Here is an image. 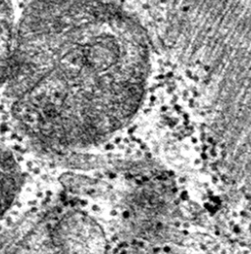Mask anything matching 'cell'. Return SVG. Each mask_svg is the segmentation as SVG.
Listing matches in <instances>:
<instances>
[{
    "label": "cell",
    "mask_w": 251,
    "mask_h": 254,
    "mask_svg": "<svg viewBox=\"0 0 251 254\" xmlns=\"http://www.w3.org/2000/svg\"><path fill=\"white\" fill-rule=\"evenodd\" d=\"M152 44L114 0H32L6 83L14 123L39 152L66 156L122 129L141 106Z\"/></svg>",
    "instance_id": "obj_1"
},
{
    "label": "cell",
    "mask_w": 251,
    "mask_h": 254,
    "mask_svg": "<svg viewBox=\"0 0 251 254\" xmlns=\"http://www.w3.org/2000/svg\"><path fill=\"white\" fill-rule=\"evenodd\" d=\"M16 27L12 0H0V87L6 85L10 76Z\"/></svg>",
    "instance_id": "obj_3"
},
{
    "label": "cell",
    "mask_w": 251,
    "mask_h": 254,
    "mask_svg": "<svg viewBox=\"0 0 251 254\" xmlns=\"http://www.w3.org/2000/svg\"><path fill=\"white\" fill-rule=\"evenodd\" d=\"M23 182V171L14 153L0 144V219L18 197Z\"/></svg>",
    "instance_id": "obj_2"
}]
</instances>
